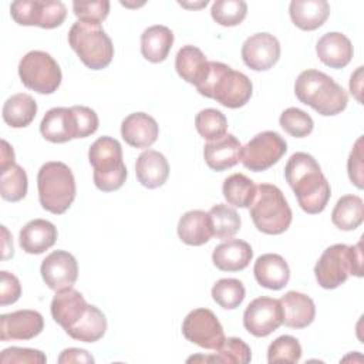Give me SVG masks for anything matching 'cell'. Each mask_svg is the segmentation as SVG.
<instances>
[{"instance_id": "obj_1", "label": "cell", "mask_w": 364, "mask_h": 364, "mask_svg": "<svg viewBox=\"0 0 364 364\" xmlns=\"http://www.w3.org/2000/svg\"><path fill=\"white\" fill-rule=\"evenodd\" d=\"M284 178L306 213L317 215L326 209L331 196L330 183L310 154H293L286 164Z\"/></svg>"}, {"instance_id": "obj_2", "label": "cell", "mask_w": 364, "mask_h": 364, "mask_svg": "<svg viewBox=\"0 0 364 364\" xmlns=\"http://www.w3.org/2000/svg\"><path fill=\"white\" fill-rule=\"evenodd\" d=\"M294 94L300 102L324 117L340 114L348 102L346 90L318 70L301 71L294 82Z\"/></svg>"}, {"instance_id": "obj_3", "label": "cell", "mask_w": 364, "mask_h": 364, "mask_svg": "<svg viewBox=\"0 0 364 364\" xmlns=\"http://www.w3.org/2000/svg\"><path fill=\"white\" fill-rule=\"evenodd\" d=\"M196 90L200 95L216 100L226 108H240L250 100L253 85L246 74L220 61H209L206 78Z\"/></svg>"}, {"instance_id": "obj_4", "label": "cell", "mask_w": 364, "mask_h": 364, "mask_svg": "<svg viewBox=\"0 0 364 364\" xmlns=\"http://www.w3.org/2000/svg\"><path fill=\"white\" fill-rule=\"evenodd\" d=\"M38 200L44 210L61 215L75 199V179L64 162H46L37 173Z\"/></svg>"}, {"instance_id": "obj_5", "label": "cell", "mask_w": 364, "mask_h": 364, "mask_svg": "<svg viewBox=\"0 0 364 364\" xmlns=\"http://www.w3.org/2000/svg\"><path fill=\"white\" fill-rule=\"evenodd\" d=\"M350 274L363 276V252L361 242L354 246L336 243L328 246L314 266L317 283L327 290L341 286Z\"/></svg>"}, {"instance_id": "obj_6", "label": "cell", "mask_w": 364, "mask_h": 364, "mask_svg": "<svg viewBox=\"0 0 364 364\" xmlns=\"http://www.w3.org/2000/svg\"><path fill=\"white\" fill-rule=\"evenodd\" d=\"M249 208L250 218L256 229L262 233L280 235L291 223V209L283 192L274 185H256V193Z\"/></svg>"}, {"instance_id": "obj_7", "label": "cell", "mask_w": 364, "mask_h": 364, "mask_svg": "<svg viewBox=\"0 0 364 364\" xmlns=\"http://www.w3.org/2000/svg\"><path fill=\"white\" fill-rule=\"evenodd\" d=\"M88 161L94 169L95 186L102 192L119 189L127 179L121 144L111 136H100L88 151Z\"/></svg>"}, {"instance_id": "obj_8", "label": "cell", "mask_w": 364, "mask_h": 364, "mask_svg": "<svg viewBox=\"0 0 364 364\" xmlns=\"http://www.w3.org/2000/svg\"><path fill=\"white\" fill-rule=\"evenodd\" d=\"M68 44L91 70H102L112 61L114 46L101 24L75 21L68 31Z\"/></svg>"}, {"instance_id": "obj_9", "label": "cell", "mask_w": 364, "mask_h": 364, "mask_svg": "<svg viewBox=\"0 0 364 364\" xmlns=\"http://www.w3.org/2000/svg\"><path fill=\"white\" fill-rule=\"evenodd\" d=\"M18 77L24 87L38 94H53L61 84V70L46 51H28L18 63Z\"/></svg>"}, {"instance_id": "obj_10", "label": "cell", "mask_w": 364, "mask_h": 364, "mask_svg": "<svg viewBox=\"0 0 364 364\" xmlns=\"http://www.w3.org/2000/svg\"><path fill=\"white\" fill-rule=\"evenodd\" d=\"M286 151L287 144L279 132L263 131L242 146L240 161L245 168L262 172L277 164Z\"/></svg>"}, {"instance_id": "obj_11", "label": "cell", "mask_w": 364, "mask_h": 364, "mask_svg": "<svg viewBox=\"0 0 364 364\" xmlns=\"http://www.w3.org/2000/svg\"><path fill=\"white\" fill-rule=\"evenodd\" d=\"M10 14L20 26H38L50 30L64 23L67 9L64 3L58 0H17L11 3Z\"/></svg>"}, {"instance_id": "obj_12", "label": "cell", "mask_w": 364, "mask_h": 364, "mask_svg": "<svg viewBox=\"0 0 364 364\" xmlns=\"http://www.w3.org/2000/svg\"><path fill=\"white\" fill-rule=\"evenodd\" d=\"M183 337L206 350H218L225 341L223 327L209 309H195L186 314L182 323Z\"/></svg>"}, {"instance_id": "obj_13", "label": "cell", "mask_w": 364, "mask_h": 364, "mask_svg": "<svg viewBox=\"0 0 364 364\" xmlns=\"http://www.w3.org/2000/svg\"><path fill=\"white\" fill-rule=\"evenodd\" d=\"M283 324L280 301L273 297L252 300L243 313V326L255 337H266Z\"/></svg>"}, {"instance_id": "obj_14", "label": "cell", "mask_w": 364, "mask_h": 364, "mask_svg": "<svg viewBox=\"0 0 364 364\" xmlns=\"http://www.w3.org/2000/svg\"><path fill=\"white\" fill-rule=\"evenodd\" d=\"M40 273L51 290L60 291L74 286L78 277V264L71 253L54 250L43 260Z\"/></svg>"}, {"instance_id": "obj_15", "label": "cell", "mask_w": 364, "mask_h": 364, "mask_svg": "<svg viewBox=\"0 0 364 364\" xmlns=\"http://www.w3.org/2000/svg\"><path fill=\"white\" fill-rule=\"evenodd\" d=\"M280 58V43L269 33H256L242 46L243 63L255 71L270 70Z\"/></svg>"}, {"instance_id": "obj_16", "label": "cell", "mask_w": 364, "mask_h": 364, "mask_svg": "<svg viewBox=\"0 0 364 364\" xmlns=\"http://www.w3.org/2000/svg\"><path fill=\"white\" fill-rule=\"evenodd\" d=\"M40 132L48 142L64 144L80 138L78 118L74 107H55L46 112L40 124Z\"/></svg>"}, {"instance_id": "obj_17", "label": "cell", "mask_w": 364, "mask_h": 364, "mask_svg": "<svg viewBox=\"0 0 364 364\" xmlns=\"http://www.w3.org/2000/svg\"><path fill=\"white\" fill-rule=\"evenodd\" d=\"M44 328V318L36 310H17L0 316V338L31 340Z\"/></svg>"}, {"instance_id": "obj_18", "label": "cell", "mask_w": 364, "mask_h": 364, "mask_svg": "<svg viewBox=\"0 0 364 364\" xmlns=\"http://www.w3.org/2000/svg\"><path fill=\"white\" fill-rule=\"evenodd\" d=\"M88 306L90 304L85 301L84 296L78 290L70 287L55 291L50 309L54 321L67 333L84 317Z\"/></svg>"}, {"instance_id": "obj_19", "label": "cell", "mask_w": 364, "mask_h": 364, "mask_svg": "<svg viewBox=\"0 0 364 364\" xmlns=\"http://www.w3.org/2000/svg\"><path fill=\"white\" fill-rule=\"evenodd\" d=\"M242 156V144L233 134H225L222 138L208 141L203 146V158L206 165L222 172L235 166Z\"/></svg>"}, {"instance_id": "obj_20", "label": "cell", "mask_w": 364, "mask_h": 364, "mask_svg": "<svg viewBox=\"0 0 364 364\" xmlns=\"http://www.w3.org/2000/svg\"><path fill=\"white\" fill-rule=\"evenodd\" d=\"M158 134V122L145 112H132L121 124V136L132 148H149Z\"/></svg>"}, {"instance_id": "obj_21", "label": "cell", "mask_w": 364, "mask_h": 364, "mask_svg": "<svg viewBox=\"0 0 364 364\" xmlns=\"http://www.w3.org/2000/svg\"><path fill=\"white\" fill-rule=\"evenodd\" d=\"M316 53L318 60L330 68H343L353 58V44L350 38L341 33L331 31L323 34L317 44Z\"/></svg>"}, {"instance_id": "obj_22", "label": "cell", "mask_w": 364, "mask_h": 364, "mask_svg": "<svg viewBox=\"0 0 364 364\" xmlns=\"http://www.w3.org/2000/svg\"><path fill=\"white\" fill-rule=\"evenodd\" d=\"M253 257L250 245L240 239H226L213 249L212 262L222 272H239L249 266Z\"/></svg>"}, {"instance_id": "obj_23", "label": "cell", "mask_w": 364, "mask_h": 364, "mask_svg": "<svg viewBox=\"0 0 364 364\" xmlns=\"http://www.w3.org/2000/svg\"><path fill=\"white\" fill-rule=\"evenodd\" d=\"M256 282L269 290L283 289L290 279L287 262L276 253H266L257 257L253 266Z\"/></svg>"}, {"instance_id": "obj_24", "label": "cell", "mask_w": 364, "mask_h": 364, "mask_svg": "<svg viewBox=\"0 0 364 364\" xmlns=\"http://www.w3.org/2000/svg\"><path fill=\"white\" fill-rule=\"evenodd\" d=\"M279 301L283 311L284 326L291 328H304L313 323L316 306L309 296L291 290L282 296Z\"/></svg>"}, {"instance_id": "obj_25", "label": "cell", "mask_w": 364, "mask_h": 364, "mask_svg": "<svg viewBox=\"0 0 364 364\" xmlns=\"http://www.w3.org/2000/svg\"><path fill=\"white\" fill-rule=\"evenodd\" d=\"M135 173L138 182L142 186L155 189L166 182L169 176V164L161 152L155 149H146L136 159Z\"/></svg>"}, {"instance_id": "obj_26", "label": "cell", "mask_w": 364, "mask_h": 364, "mask_svg": "<svg viewBox=\"0 0 364 364\" xmlns=\"http://www.w3.org/2000/svg\"><path fill=\"white\" fill-rule=\"evenodd\" d=\"M20 246L28 255L48 250L57 240V228L46 219H33L20 230Z\"/></svg>"}, {"instance_id": "obj_27", "label": "cell", "mask_w": 364, "mask_h": 364, "mask_svg": "<svg viewBox=\"0 0 364 364\" xmlns=\"http://www.w3.org/2000/svg\"><path fill=\"white\" fill-rule=\"evenodd\" d=\"M289 13L296 27L304 31H313L327 20L330 4L326 0H293L289 6Z\"/></svg>"}, {"instance_id": "obj_28", "label": "cell", "mask_w": 364, "mask_h": 364, "mask_svg": "<svg viewBox=\"0 0 364 364\" xmlns=\"http://www.w3.org/2000/svg\"><path fill=\"white\" fill-rule=\"evenodd\" d=\"M178 236L189 246H202L213 236L209 213L205 210H189L178 222Z\"/></svg>"}, {"instance_id": "obj_29", "label": "cell", "mask_w": 364, "mask_h": 364, "mask_svg": "<svg viewBox=\"0 0 364 364\" xmlns=\"http://www.w3.org/2000/svg\"><path fill=\"white\" fill-rule=\"evenodd\" d=\"M175 68L182 80L198 87L206 78L209 71V61L198 47L183 46L176 53Z\"/></svg>"}, {"instance_id": "obj_30", "label": "cell", "mask_w": 364, "mask_h": 364, "mask_svg": "<svg viewBox=\"0 0 364 364\" xmlns=\"http://www.w3.org/2000/svg\"><path fill=\"white\" fill-rule=\"evenodd\" d=\"M173 44V33L166 26H151L141 34V53L151 63H162Z\"/></svg>"}, {"instance_id": "obj_31", "label": "cell", "mask_w": 364, "mask_h": 364, "mask_svg": "<svg viewBox=\"0 0 364 364\" xmlns=\"http://www.w3.org/2000/svg\"><path fill=\"white\" fill-rule=\"evenodd\" d=\"M37 114V102L26 92L7 98L3 105V119L13 128H24L33 122Z\"/></svg>"}, {"instance_id": "obj_32", "label": "cell", "mask_w": 364, "mask_h": 364, "mask_svg": "<svg viewBox=\"0 0 364 364\" xmlns=\"http://www.w3.org/2000/svg\"><path fill=\"white\" fill-rule=\"evenodd\" d=\"M364 220V203L363 199L357 195H344L341 196L333 212L331 222L336 228L341 230H354Z\"/></svg>"}, {"instance_id": "obj_33", "label": "cell", "mask_w": 364, "mask_h": 364, "mask_svg": "<svg viewBox=\"0 0 364 364\" xmlns=\"http://www.w3.org/2000/svg\"><path fill=\"white\" fill-rule=\"evenodd\" d=\"M107 331V318L105 314L95 306H88L84 317L70 330L67 334L78 341L95 343Z\"/></svg>"}, {"instance_id": "obj_34", "label": "cell", "mask_w": 364, "mask_h": 364, "mask_svg": "<svg viewBox=\"0 0 364 364\" xmlns=\"http://www.w3.org/2000/svg\"><path fill=\"white\" fill-rule=\"evenodd\" d=\"M222 193L228 203L236 208H249L256 193V185L246 175L233 173L223 181Z\"/></svg>"}, {"instance_id": "obj_35", "label": "cell", "mask_w": 364, "mask_h": 364, "mask_svg": "<svg viewBox=\"0 0 364 364\" xmlns=\"http://www.w3.org/2000/svg\"><path fill=\"white\" fill-rule=\"evenodd\" d=\"M208 213L210 218L213 236L218 239H230L239 232L240 216L233 208L225 203H218L212 206Z\"/></svg>"}, {"instance_id": "obj_36", "label": "cell", "mask_w": 364, "mask_h": 364, "mask_svg": "<svg viewBox=\"0 0 364 364\" xmlns=\"http://www.w3.org/2000/svg\"><path fill=\"white\" fill-rule=\"evenodd\" d=\"M27 173L20 165L14 164L6 171L0 172V193L4 200H21L27 193Z\"/></svg>"}, {"instance_id": "obj_37", "label": "cell", "mask_w": 364, "mask_h": 364, "mask_svg": "<svg viewBox=\"0 0 364 364\" xmlns=\"http://www.w3.org/2000/svg\"><path fill=\"white\" fill-rule=\"evenodd\" d=\"M195 127L198 134L206 141L222 138L228 131V119L225 114L215 108H206L196 114Z\"/></svg>"}, {"instance_id": "obj_38", "label": "cell", "mask_w": 364, "mask_h": 364, "mask_svg": "<svg viewBox=\"0 0 364 364\" xmlns=\"http://www.w3.org/2000/svg\"><path fill=\"white\" fill-rule=\"evenodd\" d=\"M246 290L237 279H220L212 287V299L223 309L233 310L239 307L245 299Z\"/></svg>"}, {"instance_id": "obj_39", "label": "cell", "mask_w": 364, "mask_h": 364, "mask_svg": "<svg viewBox=\"0 0 364 364\" xmlns=\"http://www.w3.org/2000/svg\"><path fill=\"white\" fill-rule=\"evenodd\" d=\"M212 18L225 27L240 24L247 14V4L243 0H216L210 9Z\"/></svg>"}, {"instance_id": "obj_40", "label": "cell", "mask_w": 364, "mask_h": 364, "mask_svg": "<svg viewBox=\"0 0 364 364\" xmlns=\"http://www.w3.org/2000/svg\"><path fill=\"white\" fill-rule=\"evenodd\" d=\"M205 361L216 363H235V364H247L252 360L250 347L237 337L225 338L223 344L216 350L215 355L205 357Z\"/></svg>"}, {"instance_id": "obj_41", "label": "cell", "mask_w": 364, "mask_h": 364, "mask_svg": "<svg viewBox=\"0 0 364 364\" xmlns=\"http://www.w3.org/2000/svg\"><path fill=\"white\" fill-rule=\"evenodd\" d=\"M280 127L294 138H304L311 134L314 122L311 117L296 107H290L280 114Z\"/></svg>"}, {"instance_id": "obj_42", "label": "cell", "mask_w": 364, "mask_h": 364, "mask_svg": "<svg viewBox=\"0 0 364 364\" xmlns=\"http://www.w3.org/2000/svg\"><path fill=\"white\" fill-rule=\"evenodd\" d=\"M301 357V346L293 336L277 337L267 348V361L273 363H299Z\"/></svg>"}, {"instance_id": "obj_43", "label": "cell", "mask_w": 364, "mask_h": 364, "mask_svg": "<svg viewBox=\"0 0 364 364\" xmlns=\"http://www.w3.org/2000/svg\"><path fill=\"white\" fill-rule=\"evenodd\" d=\"M73 11L77 16L78 21L101 24L109 13V1H74Z\"/></svg>"}, {"instance_id": "obj_44", "label": "cell", "mask_w": 364, "mask_h": 364, "mask_svg": "<svg viewBox=\"0 0 364 364\" xmlns=\"http://www.w3.org/2000/svg\"><path fill=\"white\" fill-rule=\"evenodd\" d=\"M47 361V357L40 350L34 348H21V347H10L1 351L0 363L9 364V363H28V364H44Z\"/></svg>"}, {"instance_id": "obj_45", "label": "cell", "mask_w": 364, "mask_h": 364, "mask_svg": "<svg viewBox=\"0 0 364 364\" xmlns=\"http://www.w3.org/2000/svg\"><path fill=\"white\" fill-rule=\"evenodd\" d=\"M363 136H360L354 148L350 152L348 161H347V169H348V178L351 183H354L358 189H363Z\"/></svg>"}, {"instance_id": "obj_46", "label": "cell", "mask_w": 364, "mask_h": 364, "mask_svg": "<svg viewBox=\"0 0 364 364\" xmlns=\"http://www.w3.org/2000/svg\"><path fill=\"white\" fill-rule=\"evenodd\" d=\"M0 277H1L0 304L7 306V304L16 303L21 294V286H20L18 279L6 270L0 272Z\"/></svg>"}, {"instance_id": "obj_47", "label": "cell", "mask_w": 364, "mask_h": 364, "mask_svg": "<svg viewBox=\"0 0 364 364\" xmlns=\"http://www.w3.org/2000/svg\"><path fill=\"white\" fill-rule=\"evenodd\" d=\"M74 109L78 118L80 138H87L92 135L98 129V124H100L97 112L84 105H74Z\"/></svg>"}, {"instance_id": "obj_48", "label": "cell", "mask_w": 364, "mask_h": 364, "mask_svg": "<svg viewBox=\"0 0 364 364\" xmlns=\"http://www.w3.org/2000/svg\"><path fill=\"white\" fill-rule=\"evenodd\" d=\"M60 364L65 363H94V357L81 348H65L58 357Z\"/></svg>"}, {"instance_id": "obj_49", "label": "cell", "mask_w": 364, "mask_h": 364, "mask_svg": "<svg viewBox=\"0 0 364 364\" xmlns=\"http://www.w3.org/2000/svg\"><path fill=\"white\" fill-rule=\"evenodd\" d=\"M14 151L9 145L7 141H1V159H0V172L6 171L11 165H14Z\"/></svg>"}, {"instance_id": "obj_50", "label": "cell", "mask_w": 364, "mask_h": 364, "mask_svg": "<svg viewBox=\"0 0 364 364\" xmlns=\"http://www.w3.org/2000/svg\"><path fill=\"white\" fill-rule=\"evenodd\" d=\"M361 73H363V67H358L357 71L354 74H351V78H350V91H351V94L355 95L357 101H361V97H360V91H361Z\"/></svg>"}, {"instance_id": "obj_51", "label": "cell", "mask_w": 364, "mask_h": 364, "mask_svg": "<svg viewBox=\"0 0 364 364\" xmlns=\"http://www.w3.org/2000/svg\"><path fill=\"white\" fill-rule=\"evenodd\" d=\"M1 232L4 235V243H3V259H10L13 256V242L9 237V232L6 226H1Z\"/></svg>"}]
</instances>
